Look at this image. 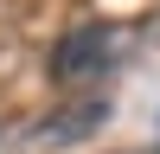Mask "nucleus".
<instances>
[{
  "label": "nucleus",
  "instance_id": "f257e3e1",
  "mask_svg": "<svg viewBox=\"0 0 160 154\" xmlns=\"http://www.w3.org/2000/svg\"><path fill=\"white\" fill-rule=\"evenodd\" d=\"M96 58H109V32L90 26V32H71V38L58 45L51 71H58V77H83V64H96Z\"/></svg>",
  "mask_w": 160,
  "mask_h": 154
}]
</instances>
